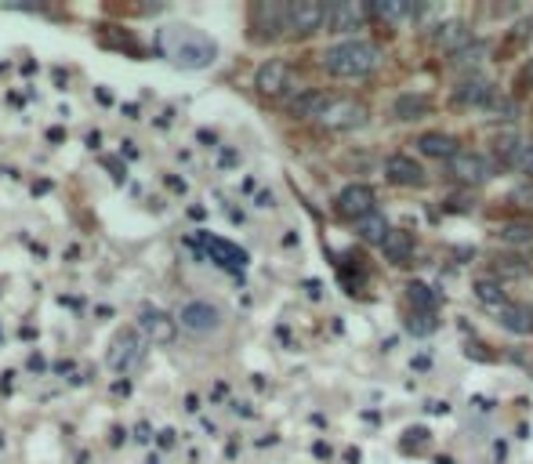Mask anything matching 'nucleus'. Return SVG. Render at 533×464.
Listing matches in <instances>:
<instances>
[{
    "label": "nucleus",
    "mask_w": 533,
    "mask_h": 464,
    "mask_svg": "<svg viewBox=\"0 0 533 464\" xmlns=\"http://www.w3.org/2000/svg\"><path fill=\"white\" fill-rule=\"evenodd\" d=\"M374 204H378V200H374L371 185H345V189L337 193V200H334V211H337L341 218H348V222L360 225L363 218H371V214L378 211Z\"/></svg>",
    "instance_id": "0eeeda50"
},
{
    "label": "nucleus",
    "mask_w": 533,
    "mask_h": 464,
    "mask_svg": "<svg viewBox=\"0 0 533 464\" xmlns=\"http://www.w3.org/2000/svg\"><path fill=\"white\" fill-rule=\"evenodd\" d=\"M454 102L458 106H486V102H494V83L486 76H465L454 87Z\"/></svg>",
    "instance_id": "ddd939ff"
},
{
    "label": "nucleus",
    "mask_w": 533,
    "mask_h": 464,
    "mask_svg": "<svg viewBox=\"0 0 533 464\" xmlns=\"http://www.w3.org/2000/svg\"><path fill=\"white\" fill-rule=\"evenodd\" d=\"M327 102H330L327 91H312V87H305V91H298V99H291V113L301 117V120H319L323 109H327Z\"/></svg>",
    "instance_id": "2eb2a0df"
},
{
    "label": "nucleus",
    "mask_w": 533,
    "mask_h": 464,
    "mask_svg": "<svg viewBox=\"0 0 533 464\" xmlns=\"http://www.w3.org/2000/svg\"><path fill=\"white\" fill-rule=\"evenodd\" d=\"M174 327H178V320H170L167 312H160V309H142L138 312V330L145 334V337H153V341H174Z\"/></svg>",
    "instance_id": "4468645a"
},
{
    "label": "nucleus",
    "mask_w": 533,
    "mask_h": 464,
    "mask_svg": "<svg viewBox=\"0 0 533 464\" xmlns=\"http://www.w3.org/2000/svg\"><path fill=\"white\" fill-rule=\"evenodd\" d=\"M355 229H360V236H363L367 243H378V247H381V243L389 240V232H392V229H389V222H385L378 211H374L371 218H363V222L355 225Z\"/></svg>",
    "instance_id": "4be33fe9"
},
{
    "label": "nucleus",
    "mask_w": 533,
    "mask_h": 464,
    "mask_svg": "<svg viewBox=\"0 0 533 464\" xmlns=\"http://www.w3.org/2000/svg\"><path fill=\"white\" fill-rule=\"evenodd\" d=\"M414 145H417V153L435 156V160H450L458 153V138L454 135H442V131H424Z\"/></svg>",
    "instance_id": "dca6fc26"
},
{
    "label": "nucleus",
    "mask_w": 533,
    "mask_h": 464,
    "mask_svg": "<svg viewBox=\"0 0 533 464\" xmlns=\"http://www.w3.org/2000/svg\"><path fill=\"white\" fill-rule=\"evenodd\" d=\"M254 87L261 91V95H284V91L291 87V66L284 58H269V62H261L258 73H254Z\"/></svg>",
    "instance_id": "9b49d317"
},
{
    "label": "nucleus",
    "mask_w": 533,
    "mask_h": 464,
    "mask_svg": "<svg viewBox=\"0 0 533 464\" xmlns=\"http://www.w3.org/2000/svg\"><path fill=\"white\" fill-rule=\"evenodd\" d=\"M522 83H533V58H529V66L522 69Z\"/></svg>",
    "instance_id": "bb28decb"
},
{
    "label": "nucleus",
    "mask_w": 533,
    "mask_h": 464,
    "mask_svg": "<svg viewBox=\"0 0 533 464\" xmlns=\"http://www.w3.org/2000/svg\"><path fill=\"white\" fill-rule=\"evenodd\" d=\"M497 240L501 243H533V225H501Z\"/></svg>",
    "instance_id": "b1692460"
},
{
    "label": "nucleus",
    "mask_w": 533,
    "mask_h": 464,
    "mask_svg": "<svg viewBox=\"0 0 533 464\" xmlns=\"http://www.w3.org/2000/svg\"><path fill=\"white\" fill-rule=\"evenodd\" d=\"M156 51L182 66V69H207L214 58H218V44L197 30V26H186V22H167L156 30Z\"/></svg>",
    "instance_id": "f257e3e1"
},
{
    "label": "nucleus",
    "mask_w": 533,
    "mask_h": 464,
    "mask_svg": "<svg viewBox=\"0 0 533 464\" xmlns=\"http://www.w3.org/2000/svg\"><path fill=\"white\" fill-rule=\"evenodd\" d=\"M435 44L458 55L461 48H468V30H465L461 22H447V26H439V33H435Z\"/></svg>",
    "instance_id": "aec40b11"
},
{
    "label": "nucleus",
    "mask_w": 533,
    "mask_h": 464,
    "mask_svg": "<svg viewBox=\"0 0 533 464\" xmlns=\"http://www.w3.org/2000/svg\"><path fill=\"white\" fill-rule=\"evenodd\" d=\"M385 178H389L392 185H406V189H414V185H424V167H421L414 156L396 153V156L385 160Z\"/></svg>",
    "instance_id": "f8f14e48"
},
{
    "label": "nucleus",
    "mask_w": 533,
    "mask_h": 464,
    "mask_svg": "<svg viewBox=\"0 0 533 464\" xmlns=\"http://www.w3.org/2000/svg\"><path fill=\"white\" fill-rule=\"evenodd\" d=\"M378 66H381V48L371 40H360V37L341 40V44L323 51V69L330 76H341V80H363Z\"/></svg>",
    "instance_id": "f03ea898"
},
{
    "label": "nucleus",
    "mask_w": 533,
    "mask_h": 464,
    "mask_svg": "<svg viewBox=\"0 0 533 464\" xmlns=\"http://www.w3.org/2000/svg\"><path fill=\"white\" fill-rule=\"evenodd\" d=\"M428 109H432V102L424 95H403L396 102V117L399 120H421V117H428Z\"/></svg>",
    "instance_id": "412c9836"
},
{
    "label": "nucleus",
    "mask_w": 533,
    "mask_h": 464,
    "mask_svg": "<svg viewBox=\"0 0 533 464\" xmlns=\"http://www.w3.org/2000/svg\"><path fill=\"white\" fill-rule=\"evenodd\" d=\"M204 247H207V254H214L218 265L243 268V261H247V254H243L240 247H232V243H225V240H218V236H204Z\"/></svg>",
    "instance_id": "a211bd4d"
},
{
    "label": "nucleus",
    "mask_w": 533,
    "mask_h": 464,
    "mask_svg": "<svg viewBox=\"0 0 533 464\" xmlns=\"http://www.w3.org/2000/svg\"><path fill=\"white\" fill-rule=\"evenodd\" d=\"M367 19H371V8H363V4H355V0H337V4H330L327 8V33H337V37H345V33H355V30H363L367 26Z\"/></svg>",
    "instance_id": "9d476101"
},
{
    "label": "nucleus",
    "mask_w": 533,
    "mask_h": 464,
    "mask_svg": "<svg viewBox=\"0 0 533 464\" xmlns=\"http://www.w3.org/2000/svg\"><path fill=\"white\" fill-rule=\"evenodd\" d=\"M447 171L461 181V185H483L494 178V167L483 153H472V149H458L450 160H447Z\"/></svg>",
    "instance_id": "1a4fd4ad"
},
{
    "label": "nucleus",
    "mask_w": 533,
    "mask_h": 464,
    "mask_svg": "<svg viewBox=\"0 0 533 464\" xmlns=\"http://www.w3.org/2000/svg\"><path fill=\"white\" fill-rule=\"evenodd\" d=\"M410 302H414L421 312H432V309H435V298L428 294V287H424V284H410Z\"/></svg>",
    "instance_id": "a878e982"
},
{
    "label": "nucleus",
    "mask_w": 533,
    "mask_h": 464,
    "mask_svg": "<svg viewBox=\"0 0 533 464\" xmlns=\"http://www.w3.org/2000/svg\"><path fill=\"white\" fill-rule=\"evenodd\" d=\"M222 323H225V312H222L214 302H207V298L186 302V305H182V312H178V327L189 330V334H197V337L218 334V330H222Z\"/></svg>",
    "instance_id": "7ed1b4c3"
},
{
    "label": "nucleus",
    "mask_w": 533,
    "mask_h": 464,
    "mask_svg": "<svg viewBox=\"0 0 533 464\" xmlns=\"http://www.w3.org/2000/svg\"><path fill=\"white\" fill-rule=\"evenodd\" d=\"M367 106L360 102V99H334L330 95V102H327V109H323V117L316 120V124H323L327 131H355V127H363L367 124Z\"/></svg>",
    "instance_id": "39448f33"
},
{
    "label": "nucleus",
    "mask_w": 533,
    "mask_h": 464,
    "mask_svg": "<svg viewBox=\"0 0 533 464\" xmlns=\"http://www.w3.org/2000/svg\"><path fill=\"white\" fill-rule=\"evenodd\" d=\"M142 359H145V337H142V330H120L109 341L106 363H109V370H117V374H131Z\"/></svg>",
    "instance_id": "20e7f679"
},
{
    "label": "nucleus",
    "mask_w": 533,
    "mask_h": 464,
    "mask_svg": "<svg viewBox=\"0 0 533 464\" xmlns=\"http://www.w3.org/2000/svg\"><path fill=\"white\" fill-rule=\"evenodd\" d=\"M497 316H501V327L504 330H511V334H533V309L508 302V305L497 309Z\"/></svg>",
    "instance_id": "f3484780"
},
{
    "label": "nucleus",
    "mask_w": 533,
    "mask_h": 464,
    "mask_svg": "<svg viewBox=\"0 0 533 464\" xmlns=\"http://www.w3.org/2000/svg\"><path fill=\"white\" fill-rule=\"evenodd\" d=\"M476 298L483 302V305H490V309H501V305H508V294H504V287L497 284V280H476Z\"/></svg>",
    "instance_id": "5701e85b"
},
{
    "label": "nucleus",
    "mask_w": 533,
    "mask_h": 464,
    "mask_svg": "<svg viewBox=\"0 0 533 464\" xmlns=\"http://www.w3.org/2000/svg\"><path fill=\"white\" fill-rule=\"evenodd\" d=\"M381 250H385V258H389V261L403 265V261L414 254V236H410L406 229H392V232H389V240L381 243Z\"/></svg>",
    "instance_id": "6ab92c4d"
},
{
    "label": "nucleus",
    "mask_w": 533,
    "mask_h": 464,
    "mask_svg": "<svg viewBox=\"0 0 533 464\" xmlns=\"http://www.w3.org/2000/svg\"><path fill=\"white\" fill-rule=\"evenodd\" d=\"M494 153L511 171H533V138L519 131H501L494 138Z\"/></svg>",
    "instance_id": "423d86ee"
},
{
    "label": "nucleus",
    "mask_w": 533,
    "mask_h": 464,
    "mask_svg": "<svg viewBox=\"0 0 533 464\" xmlns=\"http://www.w3.org/2000/svg\"><path fill=\"white\" fill-rule=\"evenodd\" d=\"M327 26V4L319 0H294L287 4V33L291 37H309Z\"/></svg>",
    "instance_id": "6e6552de"
},
{
    "label": "nucleus",
    "mask_w": 533,
    "mask_h": 464,
    "mask_svg": "<svg viewBox=\"0 0 533 464\" xmlns=\"http://www.w3.org/2000/svg\"><path fill=\"white\" fill-rule=\"evenodd\" d=\"M371 15H378V19H389V22H396V19H406V15H414V8L410 4H371Z\"/></svg>",
    "instance_id": "393cba45"
}]
</instances>
